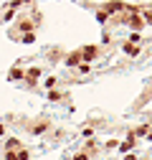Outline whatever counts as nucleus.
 <instances>
[{
  "instance_id": "3",
  "label": "nucleus",
  "mask_w": 152,
  "mask_h": 160,
  "mask_svg": "<svg viewBox=\"0 0 152 160\" xmlns=\"http://www.w3.org/2000/svg\"><path fill=\"white\" fill-rule=\"evenodd\" d=\"M5 148H8V150H13V148H18V140H8V142H5Z\"/></svg>"
},
{
  "instance_id": "1",
  "label": "nucleus",
  "mask_w": 152,
  "mask_h": 160,
  "mask_svg": "<svg viewBox=\"0 0 152 160\" xmlns=\"http://www.w3.org/2000/svg\"><path fill=\"white\" fill-rule=\"evenodd\" d=\"M137 51H140V48H137L135 43H127V46H124V53H129V56H137Z\"/></svg>"
},
{
  "instance_id": "4",
  "label": "nucleus",
  "mask_w": 152,
  "mask_h": 160,
  "mask_svg": "<svg viewBox=\"0 0 152 160\" xmlns=\"http://www.w3.org/2000/svg\"><path fill=\"white\" fill-rule=\"evenodd\" d=\"M21 76H23V71H18V69L10 71V79H21Z\"/></svg>"
},
{
  "instance_id": "2",
  "label": "nucleus",
  "mask_w": 152,
  "mask_h": 160,
  "mask_svg": "<svg viewBox=\"0 0 152 160\" xmlns=\"http://www.w3.org/2000/svg\"><path fill=\"white\" fill-rule=\"evenodd\" d=\"M38 74H41V71H38V69H33V71H28V79H31V82H36V79H38Z\"/></svg>"
},
{
  "instance_id": "6",
  "label": "nucleus",
  "mask_w": 152,
  "mask_h": 160,
  "mask_svg": "<svg viewBox=\"0 0 152 160\" xmlns=\"http://www.w3.org/2000/svg\"><path fill=\"white\" fill-rule=\"evenodd\" d=\"M124 160H137V158H135V155H127V158H124Z\"/></svg>"
},
{
  "instance_id": "5",
  "label": "nucleus",
  "mask_w": 152,
  "mask_h": 160,
  "mask_svg": "<svg viewBox=\"0 0 152 160\" xmlns=\"http://www.w3.org/2000/svg\"><path fill=\"white\" fill-rule=\"evenodd\" d=\"M5 160H18V158H15V155H13L10 150H8V155H5Z\"/></svg>"
}]
</instances>
